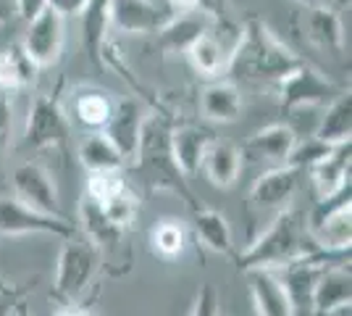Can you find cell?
Instances as JSON below:
<instances>
[{
	"mask_svg": "<svg viewBox=\"0 0 352 316\" xmlns=\"http://www.w3.org/2000/svg\"><path fill=\"white\" fill-rule=\"evenodd\" d=\"M321 256H329V253H323L321 248L316 245V240L310 238L305 216L294 209V206H287V209H281L279 213L274 216V222L265 227L263 232L236 256V261H239V269H245V271H252V269L279 271V269H284V266L294 264V261H302V258H321ZM339 258H344V256H339Z\"/></svg>",
	"mask_w": 352,
	"mask_h": 316,
	"instance_id": "1",
	"label": "cell"
},
{
	"mask_svg": "<svg viewBox=\"0 0 352 316\" xmlns=\"http://www.w3.org/2000/svg\"><path fill=\"white\" fill-rule=\"evenodd\" d=\"M302 63L261 19H248L229 59V72L245 79H284Z\"/></svg>",
	"mask_w": 352,
	"mask_h": 316,
	"instance_id": "2",
	"label": "cell"
},
{
	"mask_svg": "<svg viewBox=\"0 0 352 316\" xmlns=\"http://www.w3.org/2000/svg\"><path fill=\"white\" fill-rule=\"evenodd\" d=\"M168 135H171V127L166 124V119L145 116L142 135H140V148L134 156V169L150 190H171V193L184 198V203L192 211L203 209V206H197L192 190L187 187V180L176 169L174 158H171Z\"/></svg>",
	"mask_w": 352,
	"mask_h": 316,
	"instance_id": "3",
	"label": "cell"
},
{
	"mask_svg": "<svg viewBox=\"0 0 352 316\" xmlns=\"http://www.w3.org/2000/svg\"><path fill=\"white\" fill-rule=\"evenodd\" d=\"M98 266H100V251L87 238L72 235L63 242L58 264H56V280H53L56 301L66 303V306H76V301L92 285Z\"/></svg>",
	"mask_w": 352,
	"mask_h": 316,
	"instance_id": "4",
	"label": "cell"
},
{
	"mask_svg": "<svg viewBox=\"0 0 352 316\" xmlns=\"http://www.w3.org/2000/svg\"><path fill=\"white\" fill-rule=\"evenodd\" d=\"M339 87L326 79V76L313 69L310 63H300L294 72L279 79V95H281V111L297 114V111H310L318 105H329L339 95Z\"/></svg>",
	"mask_w": 352,
	"mask_h": 316,
	"instance_id": "5",
	"label": "cell"
},
{
	"mask_svg": "<svg viewBox=\"0 0 352 316\" xmlns=\"http://www.w3.org/2000/svg\"><path fill=\"white\" fill-rule=\"evenodd\" d=\"M176 14L179 11L161 0H108L105 8L108 27L126 34H150V32L158 34L163 27L174 21Z\"/></svg>",
	"mask_w": 352,
	"mask_h": 316,
	"instance_id": "6",
	"label": "cell"
},
{
	"mask_svg": "<svg viewBox=\"0 0 352 316\" xmlns=\"http://www.w3.org/2000/svg\"><path fill=\"white\" fill-rule=\"evenodd\" d=\"M302 177H305V171L292 164H279L263 171L255 180V185L250 187V211L255 216H263V213L276 216L281 209L292 206V198L297 193Z\"/></svg>",
	"mask_w": 352,
	"mask_h": 316,
	"instance_id": "7",
	"label": "cell"
},
{
	"mask_svg": "<svg viewBox=\"0 0 352 316\" xmlns=\"http://www.w3.org/2000/svg\"><path fill=\"white\" fill-rule=\"evenodd\" d=\"M11 187H14V198L21 200L24 206L56 216V219H66L60 211L58 187L53 182V174L37 161H24L14 169L11 174Z\"/></svg>",
	"mask_w": 352,
	"mask_h": 316,
	"instance_id": "8",
	"label": "cell"
},
{
	"mask_svg": "<svg viewBox=\"0 0 352 316\" xmlns=\"http://www.w3.org/2000/svg\"><path fill=\"white\" fill-rule=\"evenodd\" d=\"M0 235L19 238V235H53L69 240L74 227L69 219H56L40 211L24 206L16 198H0Z\"/></svg>",
	"mask_w": 352,
	"mask_h": 316,
	"instance_id": "9",
	"label": "cell"
},
{
	"mask_svg": "<svg viewBox=\"0 0 352 316\" xmlns=\"http://www.w3.org/2000/svg\"><path fill=\"white\" fill-rule=\"evenodd\" d=\"M63 19L56 11L45 8L40 16H34L27 27L21 50L27 53V59L34 63V69H47L60 61L63 53Z\"/></svg>",
	"mask_w": 352,
	"mask_h": 316,
	"instance_id": "10",
	"label": "cell"
},
{
	"mask_svg": "<svg viewBox=\"0 0 352 316\" xmlns=\"http://www.w3.org/2000/svg\"><path fill=\"white\" fill-rule=\"evenodd\" d=\"M69 137V119L53 98L37 95L27 114L24 143L30 148H58Z\"/></svg>",
	"mask_w": 352,
	"mask_h": 316,
	"instance_id": "11",
	"label": "cell"
},
{
	"mask_svg": "<svg viewBox=\"0 0 352 316\" xmlns=\"http://www.w3.org/2000/svg\"><path fill=\"white\" fill-rule=\"evenodd\" d=\"M326 258L329 256L302 258V261H294V264L276 271L281 287L287 293L292 316H316V311H313V293H316V282H318L323 266H326Z\"/></svg>",
	"mask_w": 352,
	"mask_h": 316,
	"instance_id": "12",
	"label": "cell"
},
{
	"mask_svg": "<svg viewBox=\"0 0 352 316\" xmlns=\"http://www.w3.org/2000/svg\"><path fill=\"white\" fill-rule=\"evenodd\" d=\"M142 124H145V108L140 101L126 98L113 105V114L105 124L103 135L108 137V143L116 148L124 161H134L137 148H140Z\"/></svg>",
	"mask_w": 352,
	"mask_h": 316,
	"instance_id": "13",
	"label": "cell"
},
{
	"mask_svg": "<svg viewBox=\"0 0 352 316\" xmlns=\"http://www.w3.org/2000/svg\"><path fill=\"white\" fill-rule=\"evenodd\" d=\"M297 132L292 124H268L263 129H258L255 135L248 137V143L239 148V158L250 161V164H261V161H274V164H287L289 153L297 145Z\"/></svg>",
	"mask_w": 352,
	"mask_h": 316,
	"instance_id": "14",
	"label": "cell"
},
{
	"mask_svg": "<svg viewBox=\"0 0 352 316\" xmlns=\"http://www.w3.org/2000/svg\"><path fill=\"white\" fill-rule=\"evenodd\" d=\"M302 34L323 56L342 59L344 53V27L337 8H302Z\"/></svg>",
	"mask_w": 352,
	"mask_h": 316,
	"instance_id": "15",
	"label": "cell"
},
{
	"mask_svg": "<svg viewBox=\"0 0 352 316\" xmlns=\"http://www.w3.org/2000/svg\"><path fill=\"white\" fill-rule=\"evenodd\" d=\"M350 266H344V261L326 264L318 282H316V293H313V311H316V316H331L342 311V308H350Z\"/></svg>",
	"mask_w": 352,
	"mask_h": 316,
	"instance_id": "16",
	"label": "cell"
},
{
	"mask_svg": "<svg viewBox=\"0 0 352 316\" xmlns=\"http://www.w3.org/2000/svg\"><path fill=\"white\" fill-rule=\"evenodd\" d=\"M216 137L208 129H200L195 124H184V127H174L168 135V145H171V158H174L176 169L182 171L184 180L195 177L203 166V156H206L208 145Z\"/></svg>",
	"mask_w": 352,
	"mask_h": 316,
	"instance_id": "17",
	"label": "cell"
},
{
	"mask_svg": "<svg viewBox=\"0 0 352 316\" xmlns=\"http://www.w3.org/2000/svg\"><path fill=\"white\" fill-rule=\"evenodd\" d=\"M305 174L313 182V187L318 193V200L334 196L342 187H347L350 185V143L331 148V153L323 156L318 164L310 166Z\"/></svg>",
	"mask_w": 352,
	"mask_h": 316,
	"instance_id": "18",
	"label": "cell"
},
{
	"mask_svg": "<svg viewBox=\"0 0 352 316\" xmlns=\"http://www.w3.org/2000/svg\"><path fill=\"white\" fill-rule=\"evenodd\" d=\"M250 295H252V306L258 316H292L287 293L281 287L276 271L268 269H252L248 271Z\"/></svg>",
	"mask_w": 352,
	"mask_h": 316,
	"instance_id": "19",
	"label": "cell"
},
{
	"mask_svg": "<svg viewBox=\"0 0 352 316\" xmlns=\"http://www.w3.org/2000/svg\"><path fill=\"white\" fill-rule=\"evenodd\" d=\"M313 137L329 145V148H337V145H347L352 137V98L350 92H339L331 103L323 108L321 119Z\"/></svg>",
	"mask_w": 352,
	"mask_h": 316,
	"instance_id": "20",
	"label": "cell"
},
{
	"mask_svg": "<svg viewBox=\"0 0 352 316\" xmlns=\"http://www.w3.org/2000/svg\"><path fill=\"white\" fill-rule=\"evenodd\" d=\"M208 182L219 190H229L236 180H239V171H242V158H239V148H234L232 143H223V140H213L208 145L206 156H203V166Z\"/></svg>",
	"mask_w": 352,
	"mask_h": 316,
	"instance_id": "21",
	"label": "cell"
},
{
	"mask_svg": "<svg viewBox=\"0 0 352 316\" xmlns=\"http://www.w3.org/2000/svg\"><path fill=\"white\" fill-rule=\"evenodd\" d=\"M192 69L200 76L216 79V76L229 72V59H232V48L223 45V40H219L210 30H206L187 50Z\"/></svg>",
	"mask_w": 352,
	"mask_h": 316,
	"instance_id": "22",
	"label": "cell"
},
{
	"mask_svg": "<svg viewBox=\"0 0 352 316\" xmlns=\"http://www.w3.org/2000/svg\"><path fill=\"white\" fill-rule=\"evenodd\" d=\"M200 108L208 121H219V124H232L242 114V95L232 82H213L208 85L200 95Z\"/></svg>",
	"mask_w": 352,
	"mask_h": 316,
	"instance_id": "23",
	"label": "cell"
},
{
	"mask_svg": "<svg viewBox=\"0 0 352 316\" xmlns=\"http://www.w3.org/2000/svg\"><path fill=\"white\" fill-rule=\"evenodd\" d=\"M195 213V235L203 248L219 256H229L234 248V238H232V227L226 222V216L213 209H197Z\"/></svg>",
	"mask_w": 352,
	"mask_h": 316,
	"instance_id": "24",
	"label": "cell"
},
{
	"mask_svg": "<svg viewBox=\"0 0 352 316\" xmlns=\"http://www.w3.org/2000/svg\"><path fill=\"white\" fill-rule=\"evenodd\" d=\"M79 222H82V229L87 232V240L98 248V251H105V248H116L121 238H124V229H118L108 216H105L103 206H98L95 200H89L87 196L82 198L79 203Z\"/></svg>",
	"mask_w": 352,
	"mask_h": 316,
	"instance_id": "25",
	"label": "cell"
},
{
	"mask_svg": "<svg viewBox=\"0 0 352 316\" xmlns=\"http://www.w3.org/2000/svg\"><path fill=\"white\" fill-rule=\"evenodd\" d=\"M76 156H79V164L87 169V174H95V171H116V169H124V164H126L118 156L116 148L108 143V137L103 132H89V135H85V140L76 148Z\"/></svg>",
	"mask_w": 352,
	"mask_h": 316,
	"instance_id": "26",
	"label": "cell"
},
{
	"mask_svg": "<svg viewBox=\"0 0 352 316\" xmlns=\"http://www.w3.org/2000/svg\"><path fill=\"white\" fill-rule=\"evenodd\" d=\"M113 98L105 90H82L74 98V116L82 127H87L92 132L105 129V124L113 114Z\"/></svg>",
	"mask_w": 352,
	"mask_h": 316,
	"instance_id": "27",
	"label": "cell"
},
{
	"mask_svg": "<svg viewBox=\"0 0 352 316\" xmlns=\"http://www.w3.org/2000/svg\"><path fill=\"white\" fill-rule=\"evenodd\" d=\"M34 63L27 59L21 45H11L0 50V92H16L27 87L34 79Z\"/></svg>",
	"mask_w": 352,
	"mask_h": 316,
	"instance_id": "28",
	"label": "cell"
},
{
	"mask_svg": "<svg viewBox=\"0 0 352 316\" xmlns=\"http://www.w3.org/2000/svg\"><path fill=\"white\" fill-rule=\"evenodd\" d=\"M206 30L208 27L203 21V16L176 14L174 21L158 32V40H161L163 50H168V53H187L192 43Z\"/></svg>",
	"mask_w": 352,
	"mask_h": 316,
	"instance_id": "29",
	"label": "cell"
},
{
	"mask_svg": "<svg viewBox=\"0 0 352 316\" xmlns=\"http://www.w3.org/2000/svg\"><path fill=\"white\" fill-rule=\"evenodd\" d=\"M150 248L155 256L174 261L184 253L187 248V229L179 224L176 219H161L158 224L150 229Z\"/></svg>",
	"mask_w": 352,
	"mask_h": 316,
	"instance_id": "30",
	"label": "cell"
},
{
	"mask_svg": "<svg viewBox=\"0 0 352 316\" xmlns=\"http://www.w3.org/2000/svg\"><path fill=\"white\" fill-rule=\"evenodd\" d=\"M126 187H129V182L124 177V169H116V171H95V174L87 177V198L95 200L98 206L111 203Z\"/></svg>",
	"mask_w": 352,
	"mask_h": 316,
	"instance_id": "31",
	"label": "cell"
},
{
	"mask_svg": "<svg viewBox=\"0 0 352 316\" xmlns=\"http://www.w3.org/2000/svg\"><path fill=\"white\" fill-rule=\"evenodd\" d=\"M105 8H108V0H89L87 11H85V43H87L89 59L95 61L100 56V43H103V30L108 24L105 19Z\"/></svg>",
	"mask_w": 352,
	"mask_h": 316,
	"instance_id": "32",
	"label": "cell"
},
{
	"mask_svg": "<svg viewBox=\"0 0 352 316\" xmlns=\"http://www.w3.org/2000/svg\"><path fill=\"white\" fill-rule=\"evenodd\" d=\"M137 209H140V200H137V193H134L132 187H126L121 196H116L111 203H105L103 211L105 216L118 227V229H129L134 222V216H137Z\"/></svg>",
	"mask_w": 352,
	"mask_h": 316,
	"instance_id": "33",
	"label": "cell"
},
{
	"mask_svg": "<svg viewBox=\"0 0 352 316\" xmlns=\"http://www.w3.org/2000/svg\"><path fill=\"white\" fill-rule=\"evenodd\" d=\"M190 316H221L219 290L210 285V282H206V285L197 290V295H195V303H192Z\"/></svg>",
	"mask_w": 352,
	"mask_h": 316,
	"instance_id": "34",
	"label": "cell"
},
{
	"mask_svg": "<svg viewBox=\"0 0 352 316\" xmlns=\"http://www.w3.org/2000/svg\"><path fill=\"white\" fill-rule=\"evenodd\" d=\"M11 132H14V105L6 92H0V161L11 148Z\"/></svg>",
	"mask_w": 352,
	"mask_h": 316,
	"instance_id": "35",
	"label": "cell"
},
{
	"mask_svg": "<svg viewBox=\"0 0 352 316\" xmlns=\"http://www.w3.org/2000/svg\"><path fill=\"white\" fill-rule=\"evenodd\" d=\"M195 11H200V16H208L213 21H223L229 16V8H232V0H195L192 6Z\"/></svg>",
	"mask_w": 352,
	"mask_h": 316,
	"instance_id": "36",
	"label": "cell"
},
{
	"mask_svg": "<svg viewBox=\"0 0 352 316\" xmlns=\"http://www.w3.org/2000/svg\"><path fill=\"white\" fill-rule=\"evenodd\" d=\"M45 6L56 11L60 19H66V16H85L89 0H45Z\"/></svg>",
	"mask_w": 352,
	"mask_h": 316,
	"instance_id": "37",
	"label": "cell"
},
{
	"mask_svg": "<svg viewBox=\"0 0 352 316\" xmlns=\"http://www.w3.org/2000/svg\"><path fill=\"white\" fill-rule=\"evenodd\" d=\"M47 8L45 6V0H16V11H19V16L30 24L34 16H40Z\"/></svg>",
	"mask_w": 352,
	"mask_h": 316,
	"instance_id": "38",
	"label": "cell"
},
{
	"mask_svg": "<svg viewBox=\"0 0 352 316\" xmlns=\"http://www.w3.org/2000/svg\"><path fill=\"white\" fill-rule=\"evenodd\" d=\"M297 3H302V8H334V3L337 0H297Z\"/></svg>",
	"mask_w": 352,
	"mask_h": 316,
	"instance_id": "39",
	"label": "cell"
},
{
	"mask_svg": "<svg viewBox=\"0 0 352 316\" xmlns=\"http://www.w3.org/2000/svg\"><path fill=\"white\" fill-rule=\"evenodd\" d=\"M168 6H171L174 11H179V14H187V11H192L195 0H168Z\"/></svg>",
	"mask_w": 352,
	"mask_h": 316,
	"instance_id": "40",
	"label": "cell"
},
{
	"mask_svg": "<svg viewBox=\"0 0 352 316\" xmlns=\"http://www.w3.org/2000/svg\"><path fill=\"white\" fill-rule=\"evenodd\" d=\"M56 316H85L79 308H74V306H69V308H63V311H58Z\"/></svg>",
	"mask_w": 352,
	"mask_h": 316,
	"instance_id": "41",
	"label": "cell"
},
{
	"mask_svg": "<svg viewBox=\"0 0 352 316\" xmlns=\"http://www.w3.org/2000/svg\"><path fill=\"white\" fill-rule=\"evenodd\" d=\"M8 21V6L0 0V24H6Z\"/></svg>",
	"mask_w": 352,
	"mask_h": 316,
	"instance_id": "42",
	"label": "cell"
},
{
	"mask_svg": "<svg viewBox=\"0 0 352 316\" xmlns=\"http://www.w3.org/2000/svg\"><path fill=\"white\" fill-rule=\"evenodd\" d=\"M8 316H27V308H24V306H19V308H16V311H11Z\"/></svg>",
	"mask_w": 352,
	"mask_h": 316,
	"instance_id": "43",
	"label": "cell"
}]
</instances>
